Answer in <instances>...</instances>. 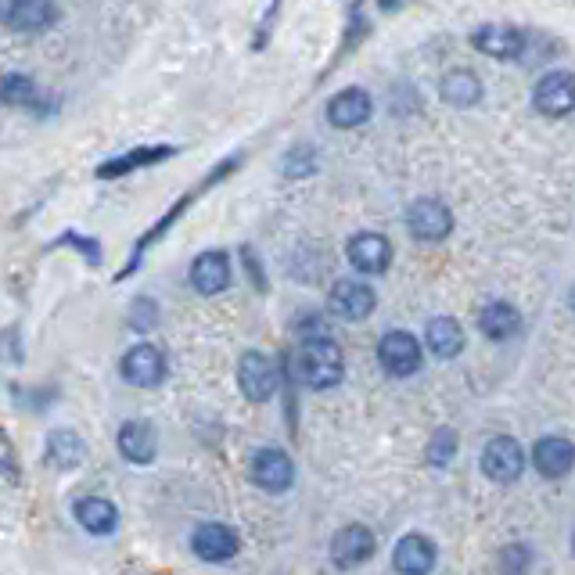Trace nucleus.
Returning a JSON list of instances; mask_svg holds the SVG:
<instances>
[{
  "label": "nucleus",
  "instance_id": "1",
  "mask_svg": "<svg viewBox=\"0 0 575 575\" xmlns=\"http://www.w3.org/2000/svg\"><path fill=\"white\" fill-rule=\"evenodd\" d=\"M295 374H299V381L310 385V388H335L345 374L342 345L331 335L302 338L299 353H295Z\"/></svg>",
  "mask_w": 575,
  "mask_h": 575
},
{
  "label": "nucleus",
  "instance_id": "2",
  "mask_svg": "<svg viewBox=\"0 0 575 575\" xmlns=\"http://www.w3.org/2000/svg\"><path fill=\"white\" fill-rule=\"evenodd\" d=\"M249 479L263 489V493H284L295 482V464L292 457L278 446H263L249 457Z\"/></svg>",
  "mask_w": 575,
  "mask_h": 575
},
{
  "label": "nucleus",
  "instance_id": "3",
  "mask_svg": "<svg viewBox=\"0 0 575 575\" xmlns=\"http://www.w3.org/2000/svg\"><path fill=\"white\" fill-rule=\"evenodd\" d=\"M378 359L393 378H410V374L421 370L425 349L410 331H388V335L378 342Z\"/></svg>",
  "mask_w": 575,
  "mask_h": 575
},
{
  "label": "nucleus",
  "instance_id": "4",
  "mask_svg": "<svg viewBox=\"0 0 575 575\" xmlns=\"http://www.w3.org/2000/svg\"><path fill=\"white\" fill-rule=\"evenodd\" d=\"M482 471L493 482H514L525 471V450L514 436H493L482 446Z\"/></svg>",
  "mask_w": 575,
  "mask_h": 575
},
{
  "label": "nucleus",
  "instance_id": "5",
  "mask_svg": "<svg viewBox=\"0 0 575 575\" xmlns=\"http://www.w3.org/2000/svg\"><path fill=\"white\" fill-rule=\"evenodd\" d=\"M238 385H241V393L249 396L252 402H266L273 393H278V385H281L278 364H273L266 353L249 349L241 356V364H238Z\"/></svg>",
  "mask_w": 575,
  "mask_h": 575
},
{
  "label": "nucleus",
  "instance_id": "6",
  "mask_svg": "<svg viewBox=\"0 0 575 575\" xmlns=\"http://www.w3.org/2000/svg\"><path fill=\"white\" fill-rule=\"evenodd\" d=\"M572 72L565 69H554L546 72V76L532 86V105H536L540 115H546V119H565V115H572Z\"/></svg>",
  "mask_w": 575,
  "mask_h": 575
},
{
  "label": "nucleus",
  "instance_id": "7",
  "mask_svg": "<svg viewBox=\"0 0 575 575\" xmlns=\"http://www.w3.org/2000/svg\"><path fill=\"white\" fill-rule=\"evenodd\" d=\"M407 227L417 241H442L453 230V212L439 198H417L407 209Z\"/></svg>",
  "mask_w": 575,
  "mask_h": 575
},
{
  "label": "nucleus",
  "instance_id": "8",
  "mask_svg": "<svg viewBox=\"0 0 575 575\" xmlns=\"http://www.w3.org/2000/svg\"><path fill=\"white\" fill-rule=\"evenodd\" d=\"M123 378L129 385H137V388L163 385V378H166V356H163V349L151 345V342L134 345V349L123 356Z\"/></svg>",
  "mask_w": 575,
  "mask_h": 575
},
{
  "label": "nucleus",
  "instance_id": "9",
  "mask_svg": "<svg viewBox=\"0 0 575 575\" xmlns=\"http://www.w3.org/2000/svg\"><path fill=\"white\" fill-rule=\"evenodd\" d=\"M327 306L338 321H367L374 306H378V295H374L370 284H364V281H338L331 288Z\"/></svg>",
  "mask_w": 575,
  "mask_h": 575
},
{
  "label": "nucleus",
  "instance_id": "10",
  "mask_svg": "<svg viewBox=\"0 0 575 575\" xmlns=\"http://www.w3.org/2000/svg\"><path fill=\"white\" fill-rule=\"evenodd\" d=\"M471 48L489 58H500V62H514L525 51V33L514 25H482L471 33Z\"/></svg>",
  "mask_w": 575,
  "mask_h": 575
},
{
  "label": "nucleus",
  "instance_id": "11",
  "mask_svg": "<svg viewBox=\"0 0 575 575\" xmlns=\"http://www.w3.org/2000/svg\"><path fill=\"white\" fill-rule=\"evenodd\" d=\"M345 255L359 273H385L393 263V241L385 234H374V230H364V234H356L345 244Z\"/></svg>",
  "mask_w": 575,
  "mask_h": 575
},
{
  "label": "nucleus",
  "instance_id": "12",
  "mask_svg": "<svg viewBox=\"0 0 575 575\" xmlns=\"http://www.w3.org/2000/svg\"><path fill=\"white\" fill-rule=\"evenodd\" d=\"M238 546H241L238 532L223 522H206L191 532V551L201 561H230L238 554Z\"/></svg>",
  "mask_w": 575,
  "mask_h": 575
},
{
  "label": "nucleus",
  "instance_id": "13",
  "mask_svg": "<svg viewBox=\"0 0 575 575\" xmlns=\"http://www.w3.org/2000/svg\"><path fill=\"white\" fill-rule=\"evenodd\" d=\"M374 554V532L367 525H345L331 540V561L338 568H356Z\"/></svg>",
  "mask_w": 575,
  "mask_h": 575
},
{
  "label": "nucleus",
  "instance_id": "14",
  "mask_svg": "<svg viewBox=\"0 0 575 575\" xmlns=\"http://www.w3.org/2000/svg\"><path fill=\"white\" fill-rule=\"evenodd\" d=\"M230 284V255L212 249V252H201L195 263H191V288L198 295H220L227 292Z\"/></svg>",
  "mask_w": 575,
  "mask_h": 575
},
{
  "label": "nucleus",
  "instance_id": "15",
  "mask_svg": "<svg viewBox=\"0 0 575 575\" xmlns=\"http://www.w3.org/2000/svg\"><path fill=\"white\" fill-rule=\"evenodd\" d=\"M370 112H374V101L367 91H359V86H349V91H342L327 101V119L331 126H338V129H356V126H364L370 119Z\"/></svg>",
  "mask_w": 575,
  "mask_h": 575
},
{
  "label": "nucleus",
  "instance_id": "16",
  "mask_svg": "<svg viewBox=\"0 0 575 575\" xmlns=\"http://www.w3.org/2000/svg\"><path fill=\"white\" fill-rule=\"evenodd\" d=\"M393 568L402 572V575H425L436 568V543L421 532H410V536H402L393 551Z\"/></svg>",
  "mask_w": 575,
  "mask_h": 575
},
{
  "label": "nucleus",
  "instance_id": "17",
  "mask_svg": "<svg viewBox=\"0 0 575 575\" xmlns=\"http://www.w3.org/2000/svg\"><path fill=\"white\" fill-rule=\"evenodd\" d=\"M180 148H172V144H151V148H134L126 155H115L108 158V163L97 166V177L101 180H115V177H126V172H134L140 166H155V163H166V158H172Z\"/></svg>",
  "mask_w": 575,
  "mask_h": 575
},
{
  "label": "nucleus",
  "instance_id": "18",
  "mask_svg": "<svg viewBox=\"0 0 575 575\" xmlns=\"http://www.w3.org/2000/svg\"><path fill=\"white\" fill-rule=\"evenodd\" d=\"M532 464L543 474V479H565L575 464V453H572V442L561 439V436H546L536 442L532 450Z\"/></svg>",
  "mask_w": 575,
  "mask_h": 575
},
{
  "label": "nucleus",
  "instance_id": "19",
  "mask_svg": "<svg viewBox=\"0 0 575 575\" xmlns=\"http://www.w3.org/2000/svg\"><path fill=\"white\" fill-rule=\"evenodd\" d=\"M58 22L54 0H11L8 8V25L19 33H43Z\"/></svg>",
  "mask_w": 575,
  "mask_h": 575
},
{
  "label": "nucleus",
  "instance_id": "20",
  "mask_svg": "<svg viewBox=\"0 0 575 575\" xmlns=\"http://www.w3.org/2000/svg\"><path fill=\"white\" fill-rule=\"evenodd\" d=\"M72 514H76V522L91 532V536H108V532L119 529V511H115V503L105 500V496H83V500H76Z\"/></svg>",
  "mask_w": 575,
  "mask_h": 575
},
{
  "label": "nucleus",
  "instance_id": "21",
  "mask_svg": "<svg viewBox=\"0 0 575 575\" xmlns=\"http://www.w3.org/2000/svg\"><path fill=\"white\" fill-rule=\"evenodd\" d=\"M439 97L450 108H474L482 101V80L471 69H453L446 72L439 83Z\"/></svg>",
  "mask_w": 575,
  "mask_h": 575
},
{
  "label": "nucleus",
  "instance_id": "22",
  "mask_svg": "<svg viewBox=\"0 0 575 575\" xmlns=\"http://www.w3.org/2000/svg\"><path fill=\"white\" fill-rule=\"evenodd\" d=\"M119 453L129 460V464H151L155 453H158V439H155V428L144 425V421H126L119 428Z\"/></svg>",
  "mask_w": 575,
  "mask_h": 575
},
{
  "label": "nucleus",
  "instance_id": "23",
  "mask_svg": "<svg viewBox=\"0 0 575 575\" xmlns=\"http://www.w3.org/2000/svg\"><path fill=\"white\" fill-rule=\"evenodd\" d=\"M479 327H482L485 338L508 342L522 331V313L508 306V302H489V306H482V313H479Z\"/></svg>",
  "mask_w": 575,
  "mask_h": 575
},
{
  "label": "nucleus",
  "instance_id": "24",
  "mask_svg": "<svg viewBox=\"0 0 575 575\" xmlns=\"http://www.w3.org/2000/svg\"><path fill=\"white\" fill-rule=\"evenodd\" d=\"M425 342L436 356L453 359L460 349H464V327H460L453 316H436V321H428Z\"/></svg>",
  "mask_w": 575,
  "mask_h": 575
},
{
  "label": "nucleus",
  "instance_id": "25",
  "mask_svg": "<svg viewBox=\"0 0 575 575\" xmlns=\"http://www.w3.org/2000/svg\"><path fill=\"white\" fill-rule=\"evenodd\" d=\"M86 457V446L72 428H58L48 436V460L54 468H80Z\"/></svg>",
  "mask_w": 575,
  "mask_h": 575
},
{
  "label": "nucleus",
  "instance_id": "26",
  "mask_svg": "<svg viewBox=\"0 0 575 575\" xmlns=\"http://www.w3.org/2000/svg\"><path fill=\"white\" fill-rule=\"evenodd\" d=\"M36 97H40L36 83L29 76H22V72H8V76L0 80V101L11 105V108H29Z\"/></svg>",
  "mask_w": 575,
  "mask_h": 575
},
{
  "label": "nucleus",
  "instance_id": "27",
  "mask_svg": "<svg viewBox=\"0 0 575 575\" xmlns=\"http://www.w3.org/2000/svg\"><path fill=\"white\" fill-rule=\"evenodd\" d=\"M457 453V431L453 428H439L428 442V464L431 468H446Z\"/></svg>",
  "mask_w": 575,
  "mask_h": 575
},
{
  "label": "nucleus",
  "instance_id": "28",
  "mask_svg": "<svg viewBox=\"0 0 575 575\" xmlns=\"http://www.w3.org/2000/svg\"><path fill=\"white\" fill-rule=\"evenodd\" d=\"M313 169H316V155L310 144H299V148H292V155L284 158V172L288 177H313Z\"/></svg>",
  "mask_w": 575,
  "mask_h": 575
},
{
  "label": "nucleus",
  "instance_id": "29",
  "mask_svg": "<svg viewBox=\"0 0 575 575\" xmlns=\"http://www.w3.org/2000/svg\"><path fill=\"white\" fill-rule=\"evenodd\" d=\"M158 324V306L151 299H137L134 306H129V327H137V331H148Z\"/></svg>",
  "mask_w": 575,
  "mask_h": 575
},
{
  "label": "nucleus",
  "instance_id": "30",
  "mask_svg": "<svg viewBox=\"0 0 575 575\" xmlns=\"http://www.w3.org/2000/svg\"><path fill=\"white\" fill-rule=\"evenodd\" d=\"M58 244H72V249H80L86 259H91V266H97V263H101V244H97V241H86V238H80L76 230H65V234L54 241V249H58Z\"/></svg>",
  "mask_w": 575,
  "mask_h": 575
},
{
  "label": "nucleus",
  "instance_id": "31",
  "mask_svg": "<svg viewBox=\"0 0 575 575\" xmlns=\"http://www.w3.org/2000/svg\"><path fill=\"white\" fill-rule=\"evenodd\" d=\"M529 561H532L529 546H503V568H508V572L529 568Z\"/></svg>",
  "mask_w": 575,
  "mask_h": 575
},
{
  "label": "nucleus",
  "instance_id": "32",
  "mask_svg": "<svg viewBox=\"0 0 575 575\" xmlns=\"http://www.w3.org/2000/svg\"><path fill=\"white\" fill-rule=\"evenodd\" d=\"M241 255H244V270H249V278H252V284H255V292H266V278H263V270H259L252 249H241Z\"/></svg>",
  "mask_w": 575,
  "mask_h": 575
},
{
  "label": "nucleus",
  "instance_id": "33",
  "mask_svg": "<svg viewBox=\"0 0 575 575\" xmlns=\"http://www.w3.org/2000/svg\"><path fill=\"white\" fill-rule=\"evenodd\" d=\"M0 474H14V450L4 431H0Z\"/></svg>",
  "mask_w": 575,
  "mask_h": 575
},
{
  "label": "nucleus",
  "instance_id": "34",
  "mask_svg": "<svg viewBox=\"0 0 575 575\" xmlns=\"http://www.w3.org/2000/svg\"><path fill=\"white\" fill-rule=\"evenodd\" d=\"M378 4H381V8H388V11H393V8H396V0H378Z\"/></svg>",
  "mask_w": 575,
  "mask_h": 575
}]
</instances>
